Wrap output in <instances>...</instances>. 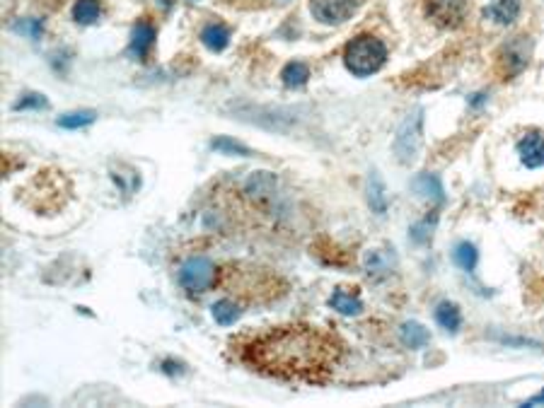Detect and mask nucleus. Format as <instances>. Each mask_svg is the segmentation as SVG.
<instances>
[{
    "label": "nucleus",
    "mask_w": 544,
    "mask_h": 408,
    "mask_svg": "<svg viewBox=\"0 0 544 408\" xmlns=\"http://www.w3.org/2000/svg\"><path fill=\"white\" fill-rule=\"evenodd\" d=\"M247 367L269 377L320 382L337 365L341 343L334 333L308 324L279 326L245 338L237 345Z\"/></svg>",
    "instance_id": "nucleus-1"
},
{
    "label": "nucleus",
    "mask_w": 544,
    "mask_h": 408,
    "mask_svg": "<svg viewBox=\"0 0 544 408\" xmlns=\"http://www.w3.org/2000/svg\"><path fill=\"white\" fill-rule=\"evenodd\" d=\"M387 63V47L375 34H358L344 49V66L356 78H370Z\"/></svg>",
    "instance_id": "nucleus-2"
},
{
    "label": "nucleus",
    "mask_w": 544,
    "mask_h": 408,
    "mask_svg": "<svg viewBox=\"0 0 544 408\" xmlns=\"http://www.w3.org/2000/svg\"><path fill=\"white\" fill-rule=\"evenodd\" d=\"M423 145V109H413L399 126L394 138V155L401 164H413Z\"/></svg>",
    "instance_id": "nucleus-3"
},
{
    "label": "nucleus",
    "mask_w": 544,
    "mask_h": 408,
    "mask_svg": "<svg viewBox=\"0 0 544 408\" xmlns=\"http://www.w3.org/2000/svg\"><path fill=\"white\" fill-rule=\"evenodd\" d=\"M215 264L206 256H191L179 266V285L189 295H201L215 285Z\"/></svg>",
    "instance_id": "nucleus-4"
},
{
    "label": "nucleus",
    "mask_w": 544,
    "mask_h": 408,
    "mask_svg": "<svg viewBox=\"0 0 544 408\" xmlns=\"http://www.w3.org/2000/svg\"><path fill=\"white\" fill-rule=\"evenodd\" d=\"M530 54H532V44L528 37H513L511 42L503 44L496 56L501 75L513 78L518 75V73H523L525 66L530 63Z\"/></svg>",
    "instance_id": "nucleus-5"
},
{
    "label": "nucleus",
    "mask_w": 544,
    "mask_h": 408,
    "mask_svg": "<svg viewBox=\"0 0 544 408\" xmlns=\"http://www.w3.org/2000/svg\"><path fill=\"white\" fill-rule=\"evenodd\" d=\"M469 0H426V15L433 25L443 30H455L464 22Z\"/></svg>",
    "instance_id": "nucleus-6"
},
{
    "label": "nucleus",
    "mask_w": 544,
    "mask_h": 408,
    "mask_svg": "<svg viewBox=\"0 0 544 408\" xmlns=\"http://www.w3.org/2000/svg\"><path fill=\"white\" fill-rule=\"evenodd\" d=\"M361 0H310V13L322 25H344L356 15Z\"/></svg>",
    "instance_id": "nucleus-7"
},
{
    "label": "nucleus",
    "mask_w": 544,
    "mask_h": 408,
    "mask_svg": "<svg viewBox=\"0 0 544 408\" xmlns=\"http://www.w3.org/2000/svg\"><path fill=\"white\" fill-rule=\"evenodd\" d=\"M518 157L528 169L544 167V135L537 131L525 133L518 140Z\"/></svg>",
    "instance_id": "nucleus-8"
},
{
    "label": "nucleus",
    "mask_w": 544,
    "mask_h": 408,
    "mask_svg": "<svg viewBox=\"0 0 544 408\" xmlns=\"http://www.w3.org/2000/svg\"><path fill=\"white\" fill-rule=\"evenodd\" d=\"M155 39H157V32L155 27L150 25L148 20H138L131 30V42H128V51L135 56V58L145 61L150 56L152 47H155Z\"/></svg>",
    "instance_id": "nucleus-9"
},
{
    "label": "nucleus",
    "mask_w": 544,
    "mask_h": 408,
    "mask_svg": "<svg viewBox=\"0 0 544 408\" xmlns=\"http://www.w3.org/2000/svg\"><path fill=\"white\" fill-rule=\"evenodd\" d=\"M245 194L254 203H266L276 194V177L269 172H254L245 184Z\"/></svg>",
    "instance_id": "nucleus-10"
},
{
    "label": "nucleus",
    "mask_w": 544,
    "mask_h": 408,
    "mask_svg": "<svg viewBox=\"0 0 544 408\" xmlns=\"http://www.w3.org/2000/svg\"><path fill=\"white\" fill-rule=\"evenodd\" d=\"M520 0H489V5L484 8V17H489L491 22L501 27H508L518 20L520 15Z\"/></svg>",
    "instance_id": "nucleus-11"
},
{
    "label": "nucleus",
    "mask_w": 544,
    "mask_h": 408,
    "mask_svg": "<svg viewBox=\"0 0 544 408\" xmlns=\"http://www.w3.org/2000/svg\"><path fill=\"white\" fill-rule=\"evenodd\" d=\"M198 39H201V44L208 51L220 54V51H225L230 44V30L223 25V22H208V25L201 30V34H198Z\"/></svg>",
    "instance_id": "nucleus-12"
},
{
    "label": "nucleus",
    "mask_w": 544,
    "mask_h": 408,
    "mask_svg": "<svg viewBox=\"0 0 544 408\" xmlns=\"http://www.w3.org/2000/svg\"><path fill=\"white\" fill-rule=\"evenodd\" d=\"M281 80L288 89H298L305 87L310 80V66L303 63V61H291V63L283 66L281 70Z\"/></svg>",
    "instance_id": "nucleus-13"
},
{
    "label": "nucleus",
    "mask_w": 544,
    "mask_h": 408,
    "mask_svg": "<svg viewBox=\"0 0 544 408\" xmlns=\"http://www.w3.org/2000/svg\"><path fill=\"white\" fill-rule=\"evenodd\" d=\"M330 304H332V307L337 309V311H341V314H346V316L361 314V309H363V302L358 299V295H356V292H349V290H344V288H337V290L332 292Z\"/></svg>",
    "instance_id": "nucleus-14"
},
{
    "label": "nucleus",
    "mask_w": 544,
    "mask_h": 408,
    "mask_svg": "<svg viewBox=\"0 0 544 408\" xmlns=\"http://www.w3.org/2000/svg\"><path fill=\"white\" fill-rule=\"evenodd\" d=\"M102 3L99 0H78L75 5H73V20L78 22V25H95V22H99L102 17Z\"/></svg>",
    "instance_id": "nucleus-15"
},
{
    "label": "nucleus",
    "mask_w": 544,
    "mask_h": 408,
    "mask_svg": "<svg viewBox=\"0 0 544 408\" xmlns=\"http://www.w3.org/2000/svg\"><path fill=\"white\" fill-rule=\"evenodd\" d=\"M435 321H438L445 331L457 333L460 331V326H462V314H460V309H457V304L440 302L438 307H435Z\"/></svg>",
    "instance_id": "nucleus-16"
},
{
    "label": "nucleus",
    "mask_w": 544,
    "mask_h": 408,
    "mask_svg": "<svg viewBox=\"0 0 544 408\" xmlns=\"http://www.w3.org/2000/svg\"><path fill=\"white\" fill-rule=\"evenodd\" d=\"M413 189H416V194H421L423 198H433V201H438V203L445 198L443 184H440V179L435 177V174H421V177H416Z\"/></svg>",
    "instance_id": "nucleus-17"
},
{
    "label": "nucleus",
    "mask_w": 544,
    "mask_h": 408,
    "mask_svg": "<svg viewBox=\"0 0 544 408\" xmlns=\"http://www.w3.org/2000/svg\"><path fill=\"white\" fill-rule=\"evenodd\" d=\"M95 118H97V111L92 109H78V111H68V114L59 116V126L61 128H68V131H78V128H85L90 126V123H95Z\"/></svg>",
    "instance_id": "nucleus-18"
},
{
    "label": "nucleus",
    "mask_w": 544,
    "mask_h": 408,
    "mask_svg": "<svg viewBox=\"0 0 544 408\" xmlns=\"http://www.w3.org/2000/svg\"><path fill=\"white\" fill-rule=\"evenodd\" d=\"M368 203L377 215L387 211V194H385V184L377 174H370V179H368Z\"/></svg>",
    "instance_id": "nucleus-19"
},
{
    "label": "nucleus",
    "mask_w": 544,
    "mask_h": 408,
    "mask_svg": "<svg viewBox=\"0 0 544 408\" xmlns=\"http://www.w3.org/2000/svg\"><path fill=\"white\" fill-rule=\"evenodd\" d=\"M452 259H455V264L460 266L462 271L472 273L479 264V252H477V247L469 245V242H460V245L455 247V252H452Z\"/></svg>",
    "instance_id": "nucleus-20"
},
{
    "label": "nucleus",
    "mask_w": 544,
    "mask_h": 408,
    "mask_svg": "<svg viewBox=\"0 0 544 408\" xmlns=\"http://www.w3.org/2000/svg\"><path fill=\"white\" fill-rule=\"evenodd\" d=\"M242 309L237 307L232 299H220V302L213 304V319L218 321L220 326H232L237 319H240Z\"/></svg>",
    "instance_id": "nucleus-21"
},
{
    "label": "nucleus",
    "mask_w": 544,
    "mask_h": 408,
    "mask_svg": "<svg viewBox=\"0 0 544 408\" xmlns=\"http://www.w3.org/2000/svg\"><path fill=\"white\" fill-rule=\"evenodd\" d=\"M211 147L223 155H237V157H252L254 152L249 150L247 145H242L240 140H232L230 135H218V138L211 140Z\"/></svg>",
    "instance_id": "nucleus-22"
},
{
    "label": "nucleus",
    "mask_w": 544,
    "mask_h": 408,
    "mask_svg": "<svg viewBox=\"0 0 544 408\" xmlns=\"http://www.w3.org/2000/svg\"><path fill=\"white\" fill-rule=\"evenodd\" d=\"M401 341H404V345H409V348H423V345L428 343V331L423 328L418 321H409V324L401 326Z\"/></svg>",
    "instance_id": "nucleus-23"
},
{
    "label": "nucleus",
    "mask_w": 544,
    "mask_h": 408,
    "mask_svg": "<svg viewBox=\"0 0 544 408\" xmlns=\"http://www.w3.org/2000/svg\"><path fill=\"white\" fill-rule=\"evenodd\" d=\"M13 109H15V111H30V109L42 111V109H49V101H47V97H44V94L27 92V94H22V99L15 101Z\"/></svg>",
    "instance_id": "nucleus-24"
},
{
    "label": "nucleus",
    "mask_w": 544,
    "mask_h": 408,
    "mask_svg": "<svg viewBox=\"0 0 544 408\" xmlns=\"http://www.w3.org/2000/svg\"><path fill=\"white\" fill-rule=\"evenodd\" d=\"M13 30L17 34H25L27 39H39L44 34V22L42 20H34V17H27V20L15 22Z\"/></svg>",
    "instance_id": "nucleus-25"
},
{
    "label": "nucleus",
    "mask_w": 544,
    "mask_h": 408,
    "mask_svg": "<svg viewBox=\"0 0 544 408\" xmlns=\"http://www.w3.org/2000/svg\"><path fill=\"white\" fill-rule=\"evenodd\" d=\"M365 268H368V273H373V276H375V273H387V271H389V261L380 252H370L365 256Z\"/></svg>",
    "instance_id": "nucleus-26"
},
{
    "label": "nucleus",
    "mask_w": 544,
    "mask_h": 408,
    "mask_svg": "<svg viewBox=\"0 0 544 408\" xmlns=\"http://www.w3.org/2000/svg\"><path fill=\"white\" fill-rule=\"evenodd\" d=\"M433 225H435V223H430V225H428V218H426L421 225H416V228L411 230V237H413V240H416V242H426L428 237H430V230H433Z\"/></svg>",
    "instance_id": "nucleus-27"
},
{
    "label": "nucleus",
    "mask_w": 544,
    "mask_h": 408,
    "mask_svg": "<svg viewBox=\"0 0 544 408\" xmlns=\"http://www.w3.org/2000/svg\"><path fill=\"white\" fill-rule=\"evenodd\" d=\"M160 370L165 372V375H181V372H184V365L177 360H162Z\"/></svg>",
    "instance_id": "nucleus-28"
},
{
    "label": "nucleus",
    "mask_w": 544,
    "mask_h": 408,
    "mask_svg": "<svg viewBox=\"0 0 544 408\" xmlns=\"http://www.w3.org/2000/svg\"><path fill=\"white\" fill-rule=\"evenodd\" d=\"M484 101H486V94H472V99H469V104H472V106H481V104H484Z\"/></svg>",
    "instance_id": "nucleus-29"
},
{
    "label": "nucleus",
    "mask_w": 544,
    "mask_h": 408,
    "mask_svg": "<svg viewBox=\"0 0 544 408\" xmlns=\"http://www.w3.org/2000/svg\"><path fill=\"white\" fill-rule=\"evenodd\" d=\"M537 404H544V389L537 396H532V399L528 401V406H537Z\"/></svg>",
    "instance_id": "nucleus-30"
},
{
    "label": "nucleus",
    "mask_w": 544,
    "mask_h": 408,
    "mask_svg": "<svg viewBox=\"0 0 544 408\" xmlns=\"http://www.w3.org/2000/svg\"><path fill=\"white\" fill-rule=\"evenodd\" d=\"M225 3H235V0H225Z\"/></svg>",
    "instance_id": "nucleus-31"
},
{
    "label": "nucleus",
    "mask_w": 544,
    "mask_h": 408,
    "mask_svg": "<svg viewBox=\"0 0 544 408\" xmlns=\"http://www.w3.org/2000/svg\"><path fill=\"white\" fill-rule=\"evenodd\" d=\"M279 3H288V0H279Z\"/></svg>",
    "instance_id": "nucleus-32"
}]
</instances>
